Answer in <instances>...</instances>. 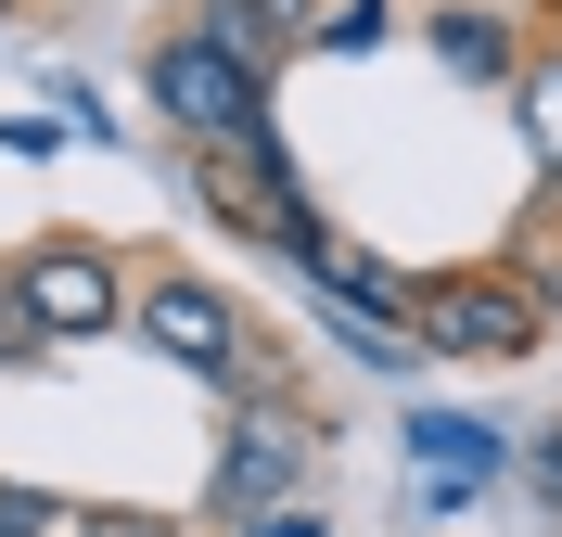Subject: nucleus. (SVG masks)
<instances>
[{
	"label": "nucleus",
	"instance_id": "1",
	"mask_svg": "<svg viewBox=\"0 0 562 537\" xmlns=\"http://www.w3.org/2000/svg\"><path fill=\"white\" fill-rule=\"evenodd\" d=\"M192 192L217 205V231H244V244H281L294 269H319V256L346 244V231L319 217V192L294 179V142H281V115H269V128H244V142H192Z\"/></svg>",
	"mask_w": 562,
	"mask_h": 537
},
{
	"label": "nucleus",
	"instance_id": "15",
	"mask_svg": "<svg viewBox=\"0 0 562 537\" xmlns=\"http://www.w3.org/2000/svg\"><path fill=\"white\" fill-rule=\"evenodd\" d=\"M525 473H537V500L562 512V423H550V435H537V448H525Z\"/></svg>",
	"mask_w": 562,
	"mask_h": 537
},
{
	"label": "nucleus",
	"instance_id": "6",
	"mask_svg": "<svg viewBox=\"0 0 562 537\" xmlns=\"http://www.w3.org/2000/svg\"><path fill=\"white\" fill-rule=\"evenodd\" d=\"M294 473H307V396H244V410H231V435H217L205 512H217V525H256V512L294 500Z\"/></svg>",
	"mask_w": 562,
	"mask_h": 537
},
{
	"label": "nucleus",
	"instance_id": "18",
	"mask_svg": "<svg viewBox=\"0 0 562 537\" xmlns=\"http://www.w3.org/2000/svg\"><path fill=\"white\" fill-rule=\"evenodd\" d=\"M0 26H13V0H0Z\"/></svg>",
	"mask_w": 562,
	"mask_h": 537
},
{
	"label": "nucleus",
	"instance_id": "9",
	"mask_svg": "<svg viewBox=\"0 0 562 537\" xmlns=\"http://www.w3.org/2000/svg\"><path fill=\"white\" fill-rule=\"evenodd\" d=\"M179 26H205L217 52H244L256 77H281V65H294V52H307V38H294V26H281V13H269V0H179Z\"/></svg>",
	"mask_w": 562,
	"mask_h": 537
},
{
	"label": "nucleus",
	"instance_id": "11",
	"mask_svg": "<svg viewBox=\"0 0 562 537\" xmlns=\"http://www.w3.org/2000/svg\"><path fill=\"white\" fill-rule=\"evenodd\" d=\"M90 512L103 500H65V486H13L0 473V537H90Z\"/></svg>",
	"mask_w": 562,
	"mask_h": 537
},
{
	"label": "nucleus",
	"instance_id": "17",
	"mask_svg": "<svg viewBox=\"0 0 562 537\" xmlns=\"http://www.w3.org/2000/svg\"><path fill=\"white\" fill-rule=\"evenodd\" d=\"M269 13H281L294 38H319V13H333V0H269Z\"/></svg>",
	"mask_w": 562,
	"mask_h": 537
},
{
	"label": "nucleus",
	"instance_id": "3",
	"mask_svg": "<svg viewBox=\"0 0 562 537\" xmlns=\"http://www.w3.org/2000/svg\"><path fill=\"white\" fill-rule=\"evenodd\" d=\"M128 333L167 371H192V384H217L231 396V371H244V294L217 282V269H192V256H140V282H128Z\"/></svg>",
	"mask_w": 562,
	"mask_h": 537
},
{
	"label": "nucleus",
	"instance_id": "12",
	"mask_svg": "<svg viewBox=\"0 0 562 537\" xmlns=\"http://www.w3.org/2000/svg\"><path fill=\"white\" fill-rule=\"evenodd\" d=\"M371 26H384V0H333V13H319V38H307V52H371Z\"/></svg>",
	"mask_w": 562,
	"mask_h": 537
},
{
	"label": "nucleus",
	"instance_id": "8",
	"mask_svg": "<svg viewBox=\"0 0 562 537\" xmlns=\"http://www.w3.org/2000/svg\"><path fill=\"white\" fill-rule=\"evenodd\" d=\"M409 448H422V500H473L498 473V423H473V410H422Z\"/></svg>",
	"mask_w": 562,
	"mask_h": 537
},
{
	"label": "nucleus",
	"instance_id": "13",
	"mask_svg": "<svg viewBox=\"0 0 562 537\" xmlns=\"http://www.w3.org/2000/svg\"><path fill=\"white\" fill-rule=\"evenodd\" d=\"M90 537H192V512H128V500H103Z\"/></svg>",
	"mask_w": 562,
	"mask_h": 537
},
{
	"label": "nucleus",
	"instance_id": "7",
	"mask_svg": "<svg viewBox=\"0 0 562 537\" xmlns=\"http://www.w3.org/2000/svg\"><path fill=\"white\" fill-rule=\"evenodd\" d=\"M409 38L460 77V90H498V103H512V77H525V52H537V38L512 26V13H486V0H435Z\"/></svg>",
	"mask_w": 562,
	"mask_h": 537
},
{
	"label": "nucleus",
	"instance_id": "5",
	"mask_svg": "<svg viewBox=\"0 0 562 537\" xmlns=\"http://www.w3.org/2000/svg\"><path fill=\"white\" fill-rule=\"evenodd\" d=\"M140 103L167 115L179 142H244V128H269V77L244 65V52H217L205 26H154V52H140Z\"/></svg>",
	"mask_w": 562,
	"mask_h": 537
},
{
	"label": "nucleus",
	"instance_id": "4",
	"mask_svg": "<svg viewBox=\"0 0 562 537\" xmlns=\"http://www.w3.org/2000/svg\"><path fill=\"white\" fill-rule=\"evenodd\" d=\"M0 269H13V294H26L38 346H103V333H128V282L140 269L103 244V231H38V244H13Z\"/></svg>",
	"mask_w": 562,
	"mask_h": 537
},
{
	"label": "nucleus",
	"instance_id": "2",
	"mask_svg": "<svg viewBox=\"0 0 562 537\" xmlns=\"http://www.w3.org/2000/svg\"><path fill=\"white\" fill-rule=\"evenodd\" d=\"M550 321H562V294L537 282L525 256H473V269H435V282H422V346H435V358H473V371L537 358Z\"/></svg>",
	"mask_w": 562,
	"mask_h": 537
},
{
	"label": "nucleus",
	"instance_id": "16",
	"mask_svg": "<svg viewBox=\"0 0 562 537\" xmlns=\"http://www.w3.org/2000/svg\"><path fill=\"white\" fill-rule=\"evenodd\" d=\"M231 537H319V512H294V500H281V512H256V525H231Z\"/></svg>",
	"mask_w": 562,
	"mask_h": 537
},
{
	"label": "nucleus",
	"instance_id": "14",
	"mask_svg": "<svg viewBox=\"0 0 562 537\" xmlns=\"http://www.w3.org/2000/svg\"><path fill=\"white\" fill-rule=\"evenodd\" d=\"M13 358H52V346H38V321H26V294H13V269H0V371H13Z\"/></svg>",
	"mask_w": 562,
	"mask_h": 537
},
{
	"label": "nucleus",
	"instance_id": "10",
	"mask_svg": "<svg viewBox=\"0 0 562 537\" xmlns=\"http://www.w3.org/2000/svg\"><path fill=\"white\" fill-rule=\"evenodd\" d=\"M512 115H525V154H537V179L562 192V38H537V52H525V77H512Z\"/></svg>",
	"mask_w": 562,
	"mask_h": 537
}]
</instances>
